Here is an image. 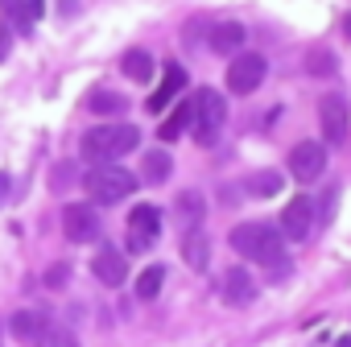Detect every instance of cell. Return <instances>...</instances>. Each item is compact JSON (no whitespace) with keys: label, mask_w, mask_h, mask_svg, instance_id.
Listing matches in <instances>:
<instances>
[{"label":"cell","mask_w":351,"mask_h":347,"mask_svg":"<svg viewBox=\"0 0 351 347\" xmlns=\"http://www.w3.org/2000/svg\"><path fill=\"white\" fill-rule=\"evenodd\" d=\"M228 244L244 256V261H256V265H277V269H285V244H281V228H273V224H261V219H252V224H236L232 228V236H228Z\"/></svg>","instance_id":"cell-1"},{"label":"cell","mask_w":351,"mask_h":347,"mask_svg":"<svg viewBox=\"0 0 351 347\" xmlns=\"http://www.w3.org/2000/svg\"><path fill=\"white\" fill-rule=\"evenodd\" d=\"M141 145V132L136 124H124V120H108V124H95L91 132H83V157L87 161H116L124 153H132Z\"/></svg>","instance_id":"cell-2"},{"label":"cell","mask_w":351,"mask_h":347,"mask_svg":"<svg viewBox=\"0 0 351 347\" xmlns=\"http://www.w3.org/2000/svg\"><path fill=\"white\" fill-rule=\"evenodd\" d=\"M83 187H87V195H91V203L112 207V203H124V199L136 191V174H128V169H120V165H112V161H99L87 178H83Z\"/></svg>","instance_id":"cell-3"},{"label":"cell","mask_w":351,"mask_h":347,"mask_svg":"<svg viewBox=\"0 0 351 347\" xmlns=\"http://www.w3.org/2000/svg\"><path fill=\"white\" fill-rule=\"evenodd\" d=\"M191 108H195V120H191L195 141H199V145H215L219 132H223V124H228V104H223V95H219L215 87H203Z\"/></svg>","instance_id":"cell-4"},{"label":"cell","mask_w":351,"mask_h":347,"mask_svg":"<svg viewBox=\"0 0 351 347\" xmlns=\"http://www.w3.org/2000/svg\"><path fill=\"white\" fill-rule=\"evenodd\" d=\"M261 83H265V58L252 54V50H236L232 62H228V87L236 95H252Z\"/></svg>","instance_id":"cell-5"},{"label":"cell","mask_w":351,"mask_h":347,"mask_svg":"<svg viewBox=\"0 0 351 347\" xmlns=\"http://www.w3.org/2000/svg\"><path fill=\"white\" fill-rule=\"evenodd\" d=\"M161 236V211L153 203H141L132 215H128V248L132 252H149Z\"/></svg>","instance_id":"cell-6"},{"label":"cell","mask_w":351,"mask_h":347,"mask_svg":"<svg viewBox=\"0 0 351 347\" xmlns=\"http://www.w3.org/2000/svg\"><path fill=\"white\" fill-rule=\"evenodd\" d=\"M322 169H326V149L318 141H302L289 149V174L298 182H314L322 178Z\"/></svg>","instance_id":"cell-7"},{"label":"cell","mask_w":351,"mask_h":347,"mask_svg":"<svg viewBox=\"0 0 351 347\" xmlns=\"http://www.w3.org/2000/svg\"><path fill=\"white\" fill-rule=\"evenodd\" d=\"M62 232H66L71 244H91V240H99V215H95V207L71 203V207L62 211Z\"/></svg>","instance_id":"cell-8"},{"label":"cell","mask_w":351,"mask_h":347,"mask_svg":"<svg viewBox=\"0 0 351 347\" xmlns=\"http://www.w3.org/2000/svg\"><path fill=\"white\" fill-rule=\"evenodd\" d=\"M318 124H322V136L339 145V141L347 136V128H351L347 99H343V95H322V104H318Z\"/></svg>","instance_id":"cell-9"},{"label":"cell","mask_w":351,"mask_h":347,"mask_svg":"<svg viewBox=\"0 0 351 347\" xmlns=\"http://www.w3.org/2000/svg\"><path fill=\"white\" fill-rule=\"evenodd\" d=\"M314 232V203L306 199V195H298L285 211H281V236H289V240H306Z\"/></svg>","instance_id":"cell-10"},{"label":"cell","mask_w":351,"mask_h":347,"mask_svg":"<svg viewBox=\"0 0 351 347\" xmlns=\"http://www.w3.org/2000/svg\"><path fill=\"white\" fill-rule=\"evenodd\" d=\"M91 273L104 281V285H124V277H128V261H124V252L120 248H112V244H104L99 252H95V261H91Z\"/></svg>","instance_id":"cell-11"},{"label":"cell","mask_w":351,"mask_h":347,"mask_svg":"<svg viewBox=\"0 0 351 347\" xmlns=\"http://www.w3.org/2000/svg\"><path fill=\"white\" fill-rule=\"evenodd\" d=\"M203 215H207V203H203L199 191H182L178 199H173V224H178V232L203 228Z\"/></svg>","instance_id":"cell-12"},{"label":"cell","mask_w":351,"mask_h":347,"mask_svg":"<svg viewBox=\"0 0 351 347\" xmlns=\"http://www.w3.org/2000/svg\"><path fill=\"white\" fill-rule=\"evenodd\" d=\"M219 294H223L228 306H248L256 298V281H252L248 269H228L223 281H219Z\"/></svg>","instance_id":"cell-13"},{"label":"cell","mask_w":351,"mask_h":347,"mask_svg":"<svg viewBox=\"0 0 351 347\" xmlns=\"http://www.w3.org/2000/svg\"><path fill=\"white\" fill-rule=\"evenodd\" d=\"M0 9L17 34H34V25L42 21V0H0Z\"/></svg>","instance_id":"cell-14"},{"label":"cell","mask_w":351,"mask_h":347,"mask_svg":"<svg viewBox=\"0 0 351 347\" xmlns=\"http://www.w3.org/2000/svg\"><path fill=\"white\" fill-rule=\"evenodd\" d=\"M207 46H211V54H236L244 46V25L240 21H215L207 29Z\"/></svg>","instance_id":"cell-15"},{"label":"cell","mask_w":351,"mask_h":347,"mask_svg":"<svg viewBox=\"0 0 351 347\" xmlns=\"http://www.w3.org/2000/svg\"><path fill=\"white\" fill-rule=\"evenodd\" d=\"M182 87H186V71H182L178 62H169V67H165V75H161V87L149 95V112H161L173 95H182Z\"/></svg>","instance_id":"cell-16"},{"label":"cell","mask_w":351,"mask_h":347,"mask_svg":"<svg viewBox=\"0 0 351 347\" xmlns=\"http://www.w3.org/2000/svg\"><path fill=\"white\" fill-rule=\"evenodd\" d=\"M182 256H186V265H191V269H207V265H211V240H207V232H203V228L182 232Z\"/></svg>","instance_id":"cell-17"},{"label":"cell","mask_w":351,"mask_h":347,"mask_svg":"<svg viewBox=\"0 0 351 347\" xmlns=\"http://www.w3.org/2000/svg\"><path fill=\"white\" fill-rule=\"evenodd\" d=\"M169 169H173V161H169L165 149H149V153L141 157V178H145L149 187H161V182L169 178Z\"/></svg>","instance_id":"cell-18"},{"label":"cell","mask_w":351,"mask_h":347,"mask_svg":"<svg viewBox=\"0 0 351 347\" xmlns=\"http://www.w3.org/2000/svg\"><path fill=\"white\" fill-rule=\"evenodd\" d=\"M87 112H95V116H120V112H128V99L120 91L95 87V91H87Z\"/></svg>","instance_id":"cell-19"},{"label":"cell","mask_w":351,"mask_h":347,"mask_svg":"<svg viewBox=\"0 0 351 347\" xmlns=\"http://www.w3.org/2000/svg\"><path fill=\"white\" fill-rule=\"evenodd\" d=\"M29 347H79V339H75L66 326H58L54 318H46V322L38 326V335L29 339Z\"/></svg>","instance_id":"cell-20"},{"label":"cell","mask_w":351,"mask_h":347,"mask_svg":"<svg viewBox=\"0 0 351 347\" xmlns=\"http://www.w3.org/2000/svg\"><path fill=\"white\" fill-rule=\"evenodd\" d=\"M191 120H195V108H191V104H178V108L169 112V120H161L157 136H161V141H178V136L191 128Z\"/></svg>","instance_id":"cell-21"},{"label":"cell","mask_w":351,"mask_h":347,"mask_svg":"<svg viewBox=\"0 0 351 347\" xmlns=\"http://www.w3.org/2000/svg\"><path fill=\"white\" fill-rule=\"evenodd\" d=\"M281 182H285V178H281L277 169H256L244 187H248V195H252V199H273V195L281 191Z\"/></svg>","instance_id":"cell-22"},{"label":"cell","mask_w":351,"mask_h":347,"mask_svg":"<svg viewBox=\"0 0 351 347\" xmlns=\"http://www.w3.org/2000/svg\"><path fill=\"white\" fill-rule=\"evenodd\" d=\"M161 285H165V265H149V269L136 277V298H141V302H153V298L161 294Z\"/></svg>","instance_id":"cell-23"},{"label":"cell","mask_w":351,"mask_h":347,"mask_svg":"<svg viewBox=\"0 0 351 347\" xmlns=\"http://www.w3.org/2000/svg\"><path fill=\"white\" fill-rule=\"evenodd\" d=\"M120 71H124L128 79H136V83H145V79L153 75V58H149L145 50H128V54L120 58Z\"/></svg>","instance_id":"cell-24"},{"label":"cell","mask_w":351,"mask_h":347,"mask_svg":"<svg viewBox=\"0 0 351 347\" xmlns=\"http://www.w3.org/2000/svg\"><path fill=\"white\" fill-rule=\"evenodd\" d=\"M306 75H314V79L335 75V54H330V50H310V54H306Z\"/></svg>","instance_id":"cell-25"},{"label":"cell","mask_w":351,"mask_h":347,"mask_svg":"<svg viewBox=\"0 0 351 347\" xmlns=\"http://www.w3.org/2000/svg\"><path fill=\"white\" fill-rule=\"evenodd\" d=\"M75 174H79V169H75L71 161L54 165V174H50V187H54V191H66V182H75Z\"/></svg>","instance_id":"cell-26"},{"label":"cell","mask_w":351,"mask_h":347,"mask_svg":"<svg viewBox=\"0 0 351 347\" xmlns=\"http://www.w3.org/2000/svg\"><path fill=\"white\" fill-rule=\"evenodd\" d=\"M42 281H46V289H62V285L71 281V265H50Z\"/></svg>","instance_id":"cell-27"},{"label":"cell","mask_w":351,"mask_h":347,"mask_svg":"<svg viewBox=\"0 0 351 347\" xmlns=\"http://www.w3.org/2000/svg\"><path fill=\"white\" fill-rule=\"evenodd\" d=\"M9 50H13V34H9V25H0V62L9 58Z\"/></svg>","instance_id":"cell-28"},{"label":"cell","mask_w":351,"mask_h":347,"mask_svg":"<svg viewBox=\"0 0 351 347\" xmlns=\"http://www.w3.org/2000/svg\"><path fill=\"white\" fill-rule=\"evenodd\" d=\"M9 199V174H0V203Z\"/></svg>","instance_id":"cell-29"},{"label":"cell","mask_w":351,"mask_h":347,"mask_svg":"<svg viewBox=\"0 0 351 347\" xmlns=\"http://www.w3.org/2000/svg\"><path fill=\"white\" fill-rule=\"evenodd\" d=\"M343 38H347V42H351V13H347V17H343Z\"/></svg>","instance_id":"cell-30"},{"label":"cell","mask_w":351,"mask_h":347,"mask_svg":"<svg viewBox=\"0 0 351 347\" xmlns=\"http://www.w3.org/2000/svg\"><path fill=\"white\" fill-rule=\"evenodd\" d=\"M62 5V13H71V9H79V0H58Z\"/></svg>","instance_id":"cell-31"},{"label":"cell","mask_w":351,"mask_h":347,"mask_svg":"<svg viewBox=\"0 0 351 347\" xmlns=\"http://www.w3.org/2000/svg\"><path fill=\"white\" fill-rule=\"evenodd\" d=\"M335 347H351V335H343V339H339V343H335Z\"/></svg>","instance_id":"cell-32"}]
</instances>
